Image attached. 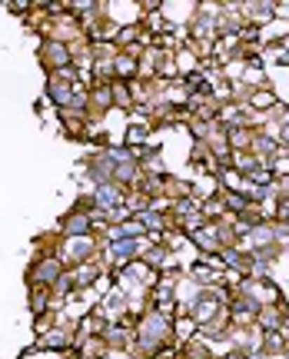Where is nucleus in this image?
Returning <instances> with one entry per match:
<instances>
[{
  "instance_id": "nucleus-8",
  "label": "nucleus",
  "mask_w": 289,
  "mask_h": 359,
  "mask_svg": "<svg viewBox=\"0 0 289 359\" xmlns=\"http://www.w3.org/2000/svg\"><path fill=\"white\" fill-rule=\"evenodd\" d=\"M279 336L289 343V309H286V316H283V323H279Z\"/></svg>"
},
{
  "instance_id": "nucleus-1",
  "label": "nucleus",
  "mask_w": 289,
  "mask_h": 359,
  "mask_svg": "<svg viewBox=\"0 0 289 359\" xmlns=\"http://www.w3.org/2000/svg\"><path fill=\"white\" fill-rule=\"evenodd\" d=\"M67 266H63L60 257H34L30 259V266H27V286H53V283L60 280Z\"/></svg>"
},
{
  "instance_id": "nucleus-2",
  "label": "nucleus",
  "mask_w": 289,
  "mask_h": 359,
  "mask_svg": "<svg viewBox=\"0 0 289 359\" xmlns=\"http://www.w3.org/2000/svg\"><path fill=\"white\" fill-rule=\"evenodd\" d=\"M37 60H40V67H43L47 74H57V70L74 67V53H70V47L60 43V40H40Z\"/></svg>"
},
{
  "instance_id": "nucleus-3",
  "label": "nucleus",
  "mask_w": 289,
  "mask_h": 359,
  "mask_svg": "<svg viewBox=\"0 0 289 359\" xmlns=\"http://www.w3.org/2000/svg\"><path fill=\"white\" fill-rule=\"evenodd\" d=\"M57 230H60L67 240H83V236H97L93 223H90V213L76 210V206H70V210L63 213L60 223H57Z\"/></svg>"
},
{
  "instance_id": "nucleus-6",
  "label": "nucleus",
  "mask_w": 289,
  "mask_h": 359,
  "mask_svg": "<svg viewBox=\"0 0 289 359\" xmlns=\"http://www.w3.org/2000/svg\"><path fill=\"white\" fill-rule=\"evenodd\" d=\"M189 243L196 246L200 253H220L223 246H220V233H216L213 223H206V226H200L196 233H189Z\"/></svg>"
},
{
  "instance_id": "nucleus-7",
  "label": "nucleus",
  "mask_w": 289,
  "mask_h": 359,
  "mask_svg": "<svg viewBox=\"0 0 289 359\" xmlns=\"http://www.w3.org/2000/svg\"><path fill=\"white\" fill-rule=\"evenodd\" d=\"M286 346L289 343L279 333H263V349H260V353H266V356H283Z\"/></svg>"
},
{
  "instance_id": "nucleus-5",
  "label": "nucleus",
  "mask_w": 289,
  "mask_h": 359,
  "mask_svg": "<svg viewBox=\"0 0 289 359\" xmlns=\"http://www.w3.org/2000/svg\"><path fill=\"white\" fill-rule=\"evenodd\" d=\"M63 246V233L53 226V230H43L34 236V257H57Z\"/></svg>"
},
{
  "instance_id": "nucleus-4",
  "label": "nucleus",
  "mask_w": 289,
  "mask_h": 359,
  "mask_svg": "<svg viewBox=\"0 0 289 359\" xmlns=\"http://www.w3.org/2000/svg\"><path fill=\"white\" fill-rule=\"evenodd\" d=\"M243 20L263 30L276 20V0H243Z\"/></svg>"
}]
</instances>
